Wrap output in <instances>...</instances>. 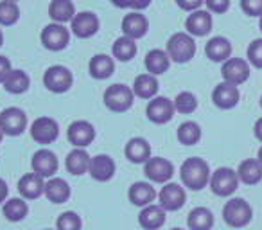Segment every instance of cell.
Here are the masks:
<instances>
[{"instance_id":"cell-1","label":"cell","mask_w":262,"mask_h":230,"mask_svg":"<svg viewBox=\"0 0 262 230\" xmlns=\"http://www.w3.org/2000/svg\"><path fill=\"white\" fill-rule=\"evenodd\" d=\"M210 165L207 160L200 157H190L180 168V178L183 185L190 191H201L210 183Z\"/></svg>"},{"instance_id":"cell-2","label":"cell","mask_w":262,"mask_h":230,"mask_svg":"<svg viewBox=\"0 0 262 230\" xmlns=\"http://www.w3.org/2000/svg\"><path fill=\"white\" fill-rule=\"evenodd\" d=\"M253 218V208L243 198H230L223 207V219L228 226L239 230L244 228Z\"/></svg>"},{"instance_id":"cell-3","label":"cell","mask_w":262,"mask_h":230,"mask_svg":"<svg viewBox=\"0 0 262 230\" xmlns=\"http://www.w3.org/2000/svg\"><path fill=\"white\" fill-rule=\"evenodd\" d=\"M171 61L174 63H189L196 54V41L189 33H174L167 40V49Z\"/></svg>"},{"instance_id":"cell-4","label":"cell","mask_w":262,"mask_h":230,"mask_svg":"<svg viewBox=\"0 0 262 230\" xmlns=\"http://www.w3.org/2000/svg\"><path fill=\"white\" fill-rule=\"evenodd\" d=\"M133 99H135L133 88H129L127 85H122V83L108 87L104 90V95H102V101H104L106 108L115 113L127 112V110L133 106Z\"/></svg>"},{"instance_id":"cell-5","label":"cell","mask_w":262,"mask_h":230,"mask_svg":"<svg viewBox=\"0 0 262 230\" xmlns=\"http://www.w3.org/2000/svg\"><path fill=\"white\" fill-rule=\"evenodd\" d=\"M210 189L215 196H221V198H228L232 196L233 193L237 191L239 187V176H237V171L230 168H219L212 173L210 176Z\"/></svg>"},{"instance_id":"cell-6","label":"cell","mask_w":262,"mask_h":230,"mask_svg":"<svg viewBox=\"0 0 262 230\" xmlns=\"http://www.w3.org/2000/svg\"><path fill=\"white\" fill-rule=\"evenodd\" d=\"M0 130L4 135L18 137L27 130V113L18 106H9L0 112Z\"/></svg>"},{"instance_id":"cell-7","label":"cell","mask_w":262,"mask_h":230,"mask_svg":"<svg viewBox=\"0 0 262 230\" xmlns=\"http://www.w3.org/2000/svg\"><path fill=\"white\" fill-rule=\"evenodd\" d=\"M72 83H74V76L70 72V69H67L65 65H52L43 74L45 88L54 92V94H65V92H69Z\"/></svg>"},{"instance_id":"cell-8","label":"cell","mask_w":262,"mask_h":230,"mask_svg":"<svg viewBox=\"0 0 262 230\" xmlns=\"http://www.w3.org/2000/svg\"><path fill=\"white\" fill-rule=\"evenodd\" d=\"M174 101L164 97V95H157L147 102L146 115L153 124H167L174 117Z\"/></svg>"},{"instance_id":"cell-9","label":"cell","mask_w":262,"mask_h":230,"mask_svg":"<svg viewBox=\"0 0 262 230\" xmlns=\"http://www.w3.org/2000/svg\"><path fill=\"white\" fill-rule=\"evenodd\" d=\"M41 44L49 51H54V52L63 51L70 44V31L63 24H56V22L49 24L41 31Z\"/></svg>"},{"instance_id":"cell-10","label":"cell","mask_w":262,"mask_h":230,"mask_svg":"<svg viewBox=\"0 0 262 230\" xmlns=\"http://www.w3.org/2000/svg\"><path fill=\"white\" fill-rule=\"evenodd\" d=\"M187 193L180 183H165L158 193V205L164 208L165 212H176L185 205Z\"/></svg>"},{"instance_id":"cell-11","label":"cell","mask_w":262,"mask_h":230,"mask_svg":"<svg viewBox=\"0 0 262 230\" xmlns=\"http://www.w3.org/2000/svg\"><path fill=\"white\" fill-rule=\"evenodd\" d=\"M144 175L153 183H169V180L174 175V165L164 157H151L144 164Z\"/></svg>"},{"instance_id":"cell-12","label":"cell","mask_w":262,"mask_h":230,"mask_svg":"<svg viewBox=\"0 0 262 230\" xmlns=\"http://www.w3.org/2000/svg\"><path fill=\"white\" fill-rule=\"evenodd\" d=\"M31 168H33V173L40 175L41 178H52V176L58 173L59 162L54 151L43 148V150H38L36 153L33 155V158H31Z\"/></svg>"},{"instance_id":"cell-13","label":"cell","mask_w":262,"mask_h":230,"mask_svg":"<svg viewBox=\"0 0 262 230\" xmlns=\"http://www.w3.org/2000/svg\"><path fill=\"white\" fill-rule=\"evenodd\" d=\"M221 76L225 79V83L239 87V85H243L250 77V65L243 58H230L223 63Z\"/></svg>"},{"instance_id":"cell-14","label":"cell","mask_w":262,"mask_h":230,"mask_svg":"<svg viewBox=\"0 0 262 230\" xmlns=\"http://www.w3.org/2000/svg\"><path fill=\"white\" fill-rule=\"evenodd\" d=\"M101 22H99V16L94 11H83V13H76L74 20L70 22V29L76 34L77 38H92L94 34H97Z\"/></svg>"},{"instance_id":"cell-15","label":"cell","mask_w":262,"mask_h":230,"mask_svg":"<svg viewBox=\"0 0 262 230\" xmlns=\"http://www.w3.org/2000/svg\"><path fill=\"white\" fill-rule=\"evenodd\" d=\"M31 137L38 144H52L59 135V126L52 117H38L31 124Z\"/></svg>"},{"instance_id":"cell-16","label":"cell","mask_w":262,"mask_h":230,"mask_svg":"<svg viewBox=\"0 0 262 230\" xmlns=\"http://www.w3.org/2000/svg\"><path fill=\"white\" fill-rule=\"evenodd\" d=\"M67 137L72 146L86 150V146H90L95 140V128L88 121H74L67 130Z\"/></svg>"},{"instance_id":"cell-17","label":"cell","mask_w":262,"mask_h":230,"mask_svg":"<svg viewBox=\"0 0 262 230\" xmlns=\"http://www.w3.org/2000/svg\"><path fill=\"white\" fill-rule=\"evenodd\" d=\"M241 99V94H239V88L235 85H230V83H219L217 87L214 88L212 92V101L217 108L221 110H232L237 106Z\"/></svg>"},{"instance_id":"cell-18","label":"cell","mask_w":262,"mask_h":230,"mask_svg":"<svg viewBox=\"0 0 262 230\" xmlns=\"http://www.w3.org/2000/svg\"><path fill=\"white\" fill-rule=\"evenodd\" d=\"M149 29V20L139 11H133L122 18V33L124 36L131 38V40H139L147 34Z\"/></svg>"},{"instance_id":"cell-19","label":"cell","mask_w":262,"mask_h":230,"mask_svg":"<svg viewBox=\"0 0 262 230\" xmlns=\"http://www.w3.org/2000/svg\"><path fill=\"white\" fill-rule=\"evenodd\" d=\"M16 189H18L20 196L24 200H36L41 194H45V182L40 175L36 173H27L16 183Z\"/></svg>"},{"instance_id":"cell-20","label":"cell","mask_w":262,"mask_h":230,"mask_svg":"<svg viewBox=\"0 0 262 230\" xmlns=\"http://www.w3.org/2000/svg\"><path fill=\"white\" fill-rule=\"evenodd\" d=\"M88 173L95 182H110L115 176V162L110 155H95L90 160Z\"/></svg>"},{"instance_id":"cell-21","label":"cell","mask_w":262,"mask_h":230,"mask_svg":"<svg viewBox=\"0 0 262 230\" xmlns=\"http://www.w3.org/2000/svg\"><path fill=\"white\" fill-rule=\"evenodd\" d=\"M185 29L190 36H207L212 31V15L210 11H203V9H198V11L190 13L185 20Z\"/></svg>"},{"instance_id":"cell-22","label":"cell","mask_w":262,"mask_h":230,"mask_svg":"<svg viewBox=\"0 0 262 230\" xmlns=\"http://www.w3.org/2000/svg\"><path fill=\"white\" fill-rule=\"evenodd\" d=\"M124 155L133 164H146L151 158V144L142 137H133L124 146Z\"/></svg>"},{"instance_id":"cell-23","label":"cell","mask_w":262,"mask_h":230,"mask_svg":"<svg viewBox=\"0 0 262 230\" xmlns=\"http://www.w3.org/2000/svg\"><path fill=\"white\" fill-rule=\"evenodd\" d=\"M127 198L135 207L144 208L147 205H153V201L157 200V191L149 182H135L127 191Z\"/></svg>"},{"instance_id":"cell-24","label":"cell","mask_w":262,"mask_h":230,"mask_svg":"<svg viewBox=\"0 0 262 230\" xmlns=\"http://www.w3.org/2000/svg\"><path fill=\"white\" fill-rule=\"evenodd\" d=\"M205 54H207V58L210 59V61L225 63L226 59H230V56H232V44H230V40L225 36H214L205 45Z\"/></svg>"},{"instance_id":"cell-25","label":"cell","mask_w":262,"mask_h":230,"mask_svg":"<svg viewBox=\"0 0 262 230\" xmlns=\"http://www.w3.org/2000/svg\"><path fill=\"white\" fill-rule=\"evenodd\" d=\"M165 211L160 205H147L140 211L139 214V223L144 230H158L165 225Z\"/></svg>"},{"instance_id":"cell-26","label":"cell","mask_w":262,"mask_h":230,"mask_svg":"<svg viewBox=\"0 0 262 230\" xmlns=\"http://www.w3.org/2000/svg\"><path fill=\"white\" fill-rule=\"evenodd\" d=\"M70 194H72V191H70V185L67 183L65 178L52 176L49 182H45V196L52 203H65V201H69Z\"/></svg>"},{"instance_id":"cell-27","label":"cell","mask_w":262,"mask_h":230,"mask_svg":"<svg viewBox=\"0 0 262 230\" xmlns=\"http://www.w3.org/2000/svg\"><path fill=\"white\" fill-rule=\"evenodd\" d=\"M90 160L92 157L86 153V150H81V148H74L65 158V168L70 175L81 176L84 173H88L90 169Z\"/></svg>"},{"instance_id":"cell-28","label":"cell","mask_w":262,"mask_h":230,"mask_svg":"<svg viewBox=\"0 0 262 230\" xmlns=\"http://www.w3.org/2000/svg\"><path fill=\"white\" fill-rule=\"evenodd\" d=\"M144 65H146L147 74L151 76H160V74L167 72L169 65H171V58L165 51L162 49H153L146 54V59H144Z\"/></svg>"},{"instance_id":"cell-29","label":"cell","mask_w":262,"mask_h":230,"mask_svg":"<svg viewBox=\"0 0 262 230\" xmlns=\"http://www.w3.org/2000/svg\"><path fill=\"white\" fill-rule=\"evenodd\" d=\"M88 72L94 79H108L115 72V61L108 54H95L88 63Z\"/></svg>"},{"instance_id":"cell-30","label":"cell","mask_w":262,"mask_h":230,"mask_svg":"<svg viewBox=\"0 0 262 230\" xmlns=\"http://www.w3.org/2000/svg\"><path fill=\"white\" fill-rule=\"evenodd\" d=\"M49 16L56 24L72 22L76 16V8L72 0H52L49 4Z\"/></svg>"},{"instance_id":"cell-31","label":"cell","mask_w":262,"mask_h":230,"mask_svg":"<svg viewBox=\"0 0 262 230\" xmlns=\"http://www.w3.org/2000/svg\"><path fill=\"white\" fill-rule=\"evenodd\" d=\"M158 79L151 74H140L133 81V94L140 99H153L158 94Z\"/></svg>"},{"instance_id":"cell-32","label":"cell","mask_w":262,"mask_h":230,"mask_svg":"<svg viewBox=\"0 0 262 230\" xmlns=\"http://www.w3.org/2000/svg\"><path fill=\"white\" fill-rule=\"evenodd\" d=\"M237 176L239 182L246 183V185H255L262 180V165L257 158H248L239 164L237 169Z\"/></svg>"},{"instance_id":"cell-33","label":"cell","mask_w":262,"mask_h":230,"mask_svg":"<svg viewBox=\"0 0 262 230\" xmlns=\"http://www.w3.org/2000/svg\"><path fill=\"white\" fill-rule=\"evenodd\" d=\"M189 230H212L214 226V214L207 207H196L187 216Z\"/></svg>"},{"instance_id":"cell-34","label":"cell","mask_w":262,"mask_h":230,"mask_svg":"<svg viewBox=\"0 0 262 230\" xmlns=\"http://www.w3.org/2000/svg\"><path fill=\"white\" fill-rule=\"evenodd\" d=\"M2 214L8 221L18 223L29 214V205L24 198H8V201L2 205Z\"/></svg>"},{"instance_id":"cell-35","label":"cell","mask_w":262,"mask_h":230,"mask_svg":"<svg viewBox=\"0 0 262 230\" xmlns=\"http://www.w3.org/2000/svg\"><path fill=\"white\" fill-rule=\"evenodd\" d=\"M112 52H113V58H117L119 61H131L137 54L135 40H131L127 36L117 38L112 45Z\"/></svg>"},{"instance_id":"cell-36","label":"cell","mask_w":262,"mask_h":230,"mask_svg":"<svg viewBox=\"0 0 262 230\" xmlns=\"http://www.w3.org/2000/svg\"><path fill=\"white\" fill-rule=\"evenodd\" d=\"M176 137H178V142L183 144V146H194L201 140V128L198 122L194 121H185L178 126V132H176Z\"/></svg>"},{"instance_id":"cell-37","label":"cell","mask_w":262,"mask_h":230,"mask_svg":"<svg viewBox=\"0 0 262 230\" xmlns=\"http://www.w3.org/2000/svg\"><path fill=\"white\" fill-rule=\"evenodd\" d=\"M29 85H31V79H29V76H27V72H24V70H20V69L11 70L8 79L4 81V88L9 94H15V95L27 92L29 90Z\"/></svg>"},{"instance_id":"cell-38","label":"cell","mask_w":262,"mask_h":230,"mask_svg":"<svg viewBox=\"0 0 262 230\" xmlns=\"http://www.w3.org/2000/svg\"><path fill=\"white\" fill-rule=\"evenodd\" d=\"M198 108V99L192 92H180L174 99V110L178 113H183V115H189V113H194Z\"/></svg>"},{"instance_id":"cell-39","label":"cell","mask_w":262,"mask_h":230,"mask_svg":"<svg viewBox=\"0 0 262 230\" xmlns=\"http://www.w3.org/2000/svg\"><path fill=\"white\" fill-rule=\"evenodd\" d=\"M20 18V8L16 2L2 0L0 2V26H13Z\"/></svg>"},{"instance_id":"cell-40","label":"cell","mask_w":262,"mask_h":230,"mask_svg":"<svg viewBox=\"0 0 262 230\" xmlns=\"http://www.w3.org/2000/svg\"><path fill=\"white\" fill-rule=\"evenodd\" d=\"M83 228V219L79 214L72 211H67L58 216L56 221V230H81Z\"/></svg>"},{"instance_id":"cell-41","label":"cell","mask_w":262,"mask_h":230,"mask_svg":"<svg viewBox=\"0 0 262 230\" xmlns=\"http://www.w3.org/2000/svg\"><path fill=\"white\" fill-rule=\"evenodd\" d=\"M246 56H248V61L255 69H262V38H257V40H253L248 45Z\"/></svg>"},{"instance_id":"cell-42","label":"cell","mask_w":262,"mask_h":230,"mask_svg":"<svg viewBox=\"0 0 262 230\" xmlns=\"http://www.w3.org/2000/svg\"><path fill=\"white\" fill-rule=\"evenodd\" d=\"M241 9L248 16H262V0H241Z\"/></svg>"},{"instance_id":"cell-43","label":"cell","mask_w":262,"mask_h":230,"mask_svg":"<svg viewBox=\"0 0 262 230\" xmlns=\"http://www.w3.org/2000/svg\"><path fill=\"white\" fill-rule=\"evenodd\" d=\"M208 11L210 13H217V15H223L230 9V0H205Z\"/></svg>"},{"instance_id":"cell-44","label":"cell","mask_w":262,"mask_h":230,"mask_svg":"<svg viewBox=\"0 0 262 230\" xmlns=\"http://www.w3.org/2000/svg\"><path fill=\"white\" fill-rule=\"evenodd\" d=\"M203 2L205 0H176V4H178L180 9H183V11H190V13L198 11Z\"/></svg>"},{"instance_id":"cell-45","label":"cell","mask_w":262,"mask_h":230,"mask_svg":"<svg viewBox=\"0 0 262 230\" xmlns=\"http://www.w3.org/2000/svg\"><path fill=\"white\" fill-rule=\"evenodd\" d=\"M11 61L6 56H0V83H4L8 76L11 74Z\"/></svg>"},{"instance_id":"cell-46","label":"cell","mask_w":262,"mask_h":230,"mask_svg":"<svg viewBox=\"0 0 262 230\" xmlns=\"http://www.w3.org/2000/svg\"><path fill=\"white\" fill-rule=\"evenodd\" d=\"M9 196V187L4 178H0V205H4Z\"/></svg>"},{"instance_id":"cell-47","label":"cell","mask_w":262,"mask_h":230,"mask_svg":"<svg viewBox=\"0 0 262 230\" xmlns=\"http://www.w3.org/2000/svg\"><path fill=\"white\" fill-rule=\"evenodd\" d=\"M151 0H131V9H135V11H142V9L149 8Z\"/></svg>"},{"instance_id":"cell-48","label":"cell","mask_w":262,"mask_h":230,"mask_svg":"<svg viewBox=\"0 0 262 230\" xmlns=\"http://www.w3.org/2000/svg\"><path fill=\"white\" fill-rule=\"evenodd\" d=\"M115 8L119 9H126V8H131V0H110Z\"/></svg>"},{"instance_id":"cell-49","label":"cell","mask_w":262,"mask_h":230,"mask_svg":"<svg viewBox=\"0 0 262 230\" xmlns=\"http://www.w3.org/2000/svg\"><path fill=\"white\" fill-rule=\"evenodd\" d=\"M253 133H255V137H257V139L262 142V117H260V119H257V122H255Z\"/></svg>"},{"instance_id":"cell-50","label":"cell","mask_w":262,"mask_h":230,"mask_svg":"<svg viewBox=\"0 0 262 230\" xmlns=\"http://www.w3.org/2000/svg\"><path fill=\"white\" fill-rule=\"evenodd\" d=\"M257 160L260 162V165H262V146H260V150H258V155H257Z\"/></svg>"},{"instance_id":"cell-51","label":"cell","mask_w":262,"mask_h":230,"mask_svg":"<svg viewBox=\"0 0 262 230\" xmlns=\"http://www.w3.org/2000/svg\"><path fill=\"white\" fill-rule=\"evenodd\" d=\"M2 44H4V34H2V31H0V47H2Z\"/></svg>"},{"instance_id":"cell-52","label":"cell","mask_w":262,"mask_h":230,"mask_svg":"<svg viewBox=\"0 0 262 230\" xmlns=\"http://www.w3.org/2000/svg\"><path fill=\"white\" fill-rule=\"evenodd\" d=\"M2 139H4V133H2V130H0V144H2Z\"/></svg>"},{"instance_id":"cell-53","label":"cell","mask_w":262,"mask_h":230,"mask_svg":"<svg viewBox=\"0 0 262 230\" xmlns=\"http://www.w3.org/2000/svg\"><path fill=\"white\" fill-rule=\"evenodd\" d=\"M258 27H260V31H262V16H260V22H258Z\"/></svg>"},{"instance_id":"cell-54","label":"cell","mask_w":262,"mask_h":230,"mask_svg":"<svg viewBox=\"0 0 262 230\" xmlns=\"http://www.w3.org/2000/svg\"><path fill=\"white\" fill-rule=\"evenodd\" d=\"M171 230H183V228H178V226H176V228H171Z\"/></svg>"},{"instance_id":"cell-55","label":"cell","mask_w":262,"mask_h":230,"mask_svg":"<svg viewBox=\"0 0 262 230\" xmlns=\"http://www.w3.org/2000/svg\"><path fill=\"white\" fill-rule=\"evenodd\" d=\"M260 108H262V97H260Z\"/></svg>"},{"instance_id":"cell-56","label":"cell","mask_w":262,"mask_h":230,"mask_svg":"<svg viewBox=\"0 0 262 230\" xmlns=\"http://www.w3.org/2000/svg\"><path fill=\"white\" fill-rule=\"evenodd\" d=\"M9 2H16V0H9Z\"/></svg>"},{"instance_id":"cell-57","label":"cell","mask_w":262,"mask_h":230,"mask_svg":"<svg viewBox=\"0 0 262 230\" xmlns=\"http://www.w3.org/2000/svg\"><path fill=\"white\" fill-rule=\"evenodd\" d=\"M45 230H52V228H45Z\"/></svg>"}]
</instances>
